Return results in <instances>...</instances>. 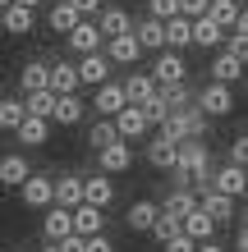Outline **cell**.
<instances>
[{
  "label": "cell",
  "mask_w": 248,
  "mask_h": 252,
  "mask_svg": "<svg viewBox=\"0 0 248 252\" xmlns=\"http://www.w3.org/2000/svg\"><path fill=\"white\" fill-rule=\"evenodd\" d=\"M207 179H212L207 147H202L198 138L179 142V152H175V188H188V184H202V188H207Z\"/></svg>",
  "instance_id": "6da1fadb"
},
{
  "label": "cell",
  "mask_w": 248,
  "mask_h": 252,
  "mask_svg": "<svg viewBox=\"0 0 248 252\" xmlns=\"http://www.w3.org/2000/svg\"><path fill=\"white\" fill-rule=\"evenodd\" d=\"M202 133H207V115H202L193 101L179 106V110H170L166 124H161V138H170V142H188V138H202Z\"/></svg>",
  "instance_id": "7a4b0ae2"
},
{
  "label": "cell",
  "mask_w": 248,
  "mask_h": 252,
  "mask_svg": "<svg viewBox=\"0 0 248 252\" xmlns=\"http://www.w3.org/2000/svg\"><path fill=\"white\" fill-rule=\"evenodd\" d=\"M193 106L207 115V120H221V115H230V110H235V92H230L225 83H212V78H207V87L198 92V101H193Z\"/></svg>",
  "instance_id": "3957f363"
},
{
  "label": "cell",
  "mask_w": 248,
  "mask_h": 252,
  "mask_svg": "<svg viewBox=\"0 0 248 252\" xmlns=\"http://www.w3.org/2000/svg\"><path fill=\"white\" fill-rule=\"evenodd\" d=\"M184 78H188V64H184L179 51H161V55H156V64H152V83L156 87H175Z\"/></svg>",
  "instance_id": "277c9868"
},
{
  "label": "cell",
  "mask_w": 248,
  "mask_h": 252,
  "mask_svg": "<svg viewBox=\"0 0 248 252\" xmlns=\"http://www.w3.org/2000/svg\"><path fill=\"white\" fill-rule=\"evenodd\" d=\"M110 124H115V133H120V142H138V138H147V133H152V124H147V115H142V106H124Z\"/></svg>",
  "instance_id": "5b68a950"
},
{
  "label": "cell",
  "mask_w": 248,
  "mask_h": 252,
  "mask_svg": "<svg viewBox=\"0 0 248 252\" xmlns=\"http://www.w3.org/2000/svg\"><path fill=\"white\" fill-rule=\"evenodd\" d=\"M207 188H212V192H225V197H248V179H244V170H239V165H230V160H225L221 170H212Z\"/></svg>",
  "instance_id": "8992f818"
},
{
  "label": "cell",
  "mask_w": 248,
  "mask_h": 252,
  "mask_svg": "<svg viewBox=\"0 0 248 252\" xmlns=\"http://www.w3.org/2000/svg\"><path fill=\"white\" fill-rule=\"evenodd\" d=\"M129 165H134V147H129V142H106V147H97V170H101V174H124Z\"/></svg>",
  "instance_id": "52a82bcc"
},
{
  "label": "cell",
  "mask_w": 248,
  "mask_h": 252,
  "mask_svg": "<svg viewBox=\"0 0 248 252\" xmlns=\"http://www.w3.org/2000/svg\"><path fill=\"white\" fill-rule=\"evenodd\" d=\"M19 202L23 206H33V211H46L51 206V174H28V179L19 184Z\"/></svg>",
  "instance_id": "ba28073f"
},
{
  "label": "cell",
  "mask_w": 248,
  "mask_h": 252,
  "mask_svg": "<svg viewBox=\"0 0 248 252\" xmlns=\"http://www.w3.org/2000/svg\"><path fill=\"white\" fill-rule=\"evenodd\" d=\"M83 202L87 206H101V211H106V206L115 202V179L110 174H83Z\"/></svg>",
  "instance_id": "9c48e42d"
},
{
  "label": "cell",
  "mask_w": 248,
  "mask_h": 252,
  "mask_svg": "<svg viewBox=\"0 0 248 252\" xmlns=\"http://www.w3.org/2000/svg\"><path fill=\"white\" fill-rule=\"evenodd\" d=\"M46 87L55 96H78V69L69 64V60H60V64H46Z\"/></svg>",
  "instance_id": "30bf717a"
},
{
  "label": "cell",
  "mask_w": 248,
  "mask_h": 252,
  "mask_svg": "<svg viewBox=\"0 0 248 252\" xmlns=\"http://www.w3.org/2000/svg\"><path fill=\"white\" fill-rule=\"evenodd\" d=\"M78 83L83 87H101V83H110V60L101 51H92V55H78Z\"/></svg>",
  "instance_id": "8fae6325"
},
{
  "label": "cell",
  "mask_w": 248,
  "mask_h": 252,
  "mask_svg": "<svg viewBox=\"0 0 248 252\" xmlns=\"http://www.w3.org/2000/svg\"><path fill=\"white\" fill-rule=\"evenodd\" d=\"M97 32H101V41H110V37H120V32H129L134 28V19H129V9H120V5H101V14H97Z\"/></svg>",
  "instance_id": "7c38bea8"
},
{
  "label": "cell",
  "mask_w": 248,
  "mask_h": 252,
  "mask_svg": "<svg viewBox=\"0 0 248 252\" xmlns=\"http://www.w3.org/2000/svg\"><path fill=\"white\" fill-rule=\"evenodd\" d=\"M74 234L78 239H92V234H106V211H101V206H87V202H78L74 211Z\"/></svg>",
  "instance_id": "4fadbf2b"
},
{
  "label": "cell",
  "mask_w": 248,
  "mask_h": 252,
  "mask_svg": "<svg viewBox=\"0 0 248 252\" xmlns=\"http://www.w3.org/2000/svg\"><path fill=\"white\" fill-rule=\"evenodd\" d=\"M83 202V174H65V179H51V206H65L74 211Z\"/></svg>",
  "instance_id": "5bb4252c"
},
{
  "label": "cell",
  "mask_w": 248,
  "mask_h": 252,
  "mask_svg": "<svg viewBox=\"0 0 248 252\" xmlns=\"http://www.w3.org/2000/svg\"><path fill=\"white\" fill-rule=\"evenodd\" d=\"M65 41H69V51H78V55L101 51V32H97V23H92V19H78V23L65 32Z\"/></svg>",
  "instance_id": "9a60e30c"
},
{
  "label": "cell",
  "mask_w": 248,
  "mask_h": 252,
  "mask_svg": "<svg viewBox=\"0 0 248 252\" xmlns=\"http://www.w3.org/2000/svg\"><path fill=\"white\" fill-rule=\"evenodd\" d=\"M41 234H46V243H60L74 234V216L65 211V206H46L41 211Z\"/></svg>",
  "instance_id": "2e32d148"
},
{
  "label": "cell",
  "mask_w": 248,
  "mask_h": 252,
  "mask_svg": "<svg viewBox=\"0 0 248 252\" xmlns=\"http://www.w3.org/2000/svg\"><path fill=\"white\" fill-rule=\"evenodd\" d=\"M124 106H129V101H124V87H120V83H101L97 96H92V110L101 115V120H115Z\"/></svg>",
  "instance_id": "e0dca14e"
},
{
  "label": "cell",
  "mask_w": 248,
  "mask_h": 252,
  "mask_svg": "<svg viewBox=\"0 0 248 252\" xmlns=\"http://www.w3.org/2000/svg\"><path fill=\"white\" fill-rule=\"evenodd\" d=\"M179 234H184V239H193V243H207V239H216V220L198 206V211H188L179 220Z\"/></svg>",
  "instance_id": "ac0fdd59"
},
{
  "label": "cell",
  "mask_w": 248,
  "mask_h": 252,
  "mask_svg": "<svg viewBox=\"0 0 248 252\" xmlns=\"http://www.w3.org/2000/svg\"><path fill=\"white\" fill-rule=\"evenodd\" d=\"M106 60H110V64H138V60H142V46H138V37H134V32H120V37H110V46H106Z\"/></svg>",
  "instance_id": "d6986e66"
},
{
  "label": "cell",
  "mask_w": 248,
  "mask_h": 252,
  "mask_svg": "<svg viewBox=\"0 0 248 252\" xmlns=\"http://www.w3.org/2000/svg\"><path fill=\"white\" fill-rule=\"evenodd\" d=\"M244 73H248V64L239 60V55H230V51H221V55L212 60V83H225V87H235V83L244 78Z\"/></svg>",
  "instance_id": "ffe728a7"
},
{
  "label": "cell",
  "mask_w": 248,
  "mask_h": 252,
  "mask_svg": "<svg viewBox=\"0 0 248 252\" xmlns=\"http://www.w3.org/2000/svg\"><path fill=\"white\" fill-rule=\"evenodd\" d=\"M120 87H124V101H129V106H147V101L156 96V83H152V73H138V69L129 73V78H124Z\"/></svg>",
  "instance_id": "44dd1931"
},
{
  "label": "cell",
  "mask_w": 248,
  "mask_h": 252,
  "mask_svg": "<svg viewBox=\"0 0 248 252\" xmlns=\"http://www.w3.org/2000/svg\"><path fill=\"white\" fill-rule=\"evenodd\" d=\"M0 28L14 37H23V32H33L37 28V9H23V5H5L0 9Z\"/></svg>",
  "instance_id": "7402d4cb"
},
{
  "label": "cell",
  "mask_w": 248,
  "mask_h": 252,
  "mask_svg": "<svg viewBox=\"0 0 248 252\" xmlns=\"http://www.w3.org/2000/svg\"><path fill=\"white\" fill-rule=\"evenodd\" d=\"M129 32L138 37V46L142 51H166V32H161V19H147V14H142V19L129 28Z\"/></svg>",
  "instance_id": "603a6c76"
},
{
  "label": "cell",
  "mask_w": 248,
  "mask_h": 252,
  "mask_svg": "<svg viewBox=\"0 0 248 252\" xmlns=\"http://www.w3.org/2000/svg\"><path fill=\"white\" fill-rule=\"evenodd\" d=\"M188 28H193V46H202V51L225 46V28H221V23H212L207 14H202V19H188Z\"/></svg>",
  "instance_id": "cb8c5ba5"
},
{
  "label": "cell",
  "mask_w": 248,
  "mask_h": 252,
  "mask_svg": "<svg viewBox=\"0 0 248 252\" xmlns=\"http://www.w3.org/2000/svg\"><path fill=\"white\" fill-rule=\"evenodd\" d=\"M161 32H166V51H179L184 55L188 46H193V28H188V19H179V14L161 23Z\"/></svg>",
  "instance_id": "d4e9b609"
},
{
  "label": "cell",
  "mask_w": 248,
  "mask_h": 252,
  "mask_svg": "<svg viewBox=\"0 0 248 252\" xmlns=\"http://www.w3.org/2000/svg\"><path fill=\"white\" fill-rule=\"evenodd\" d=\"M198 206L207 211L216 225H225L230 216H235V197H225V192H212V188H202V197H198Z\"/></svg>",
  "instance_id": "484cf974"
},
{
  "label": "cell",
  "mask_w": 248,
  "mask_h": 252,
  "mask_svg": "<svg viewBox=\"0 0 248 252\" xmlns=\"http://www.w3.org/2000/svg\"><path fill=\"white\" fill-rule=\"evenodd\" d=\"M28 174H33V165H28V156H19V152H9V156H0V184L5 188H19Z\"/></svg>",
  "instance_id": "4316f807"
},
{
  "label": "cell",
  "mask_w": 248,
  "mask_h": 252,
  "mask_svg": "<svg viewBox=\"0 0 248 252\" xmlns=\"http://www.w3.org/2000/svg\"><path fill=\"white\" fill-rule=\"evenodd\" d=\"M175 152H179V142H170V138L156 133V138L147 142V165L152 170H175Z\"/></svg>",
  "instance_id": "83f0119b"
},
{
  "label": "cell",
  "mask_w": 248,
  "mask_h": 252,
  "mask_svg": "<svg viewBox=\"0 0 248 252\" xmlns=\"http://www.w3.org/2000/svg\"><path fill=\"white\" fill-rule=\"evenodd\" d=\"M83 101L78 96H55V106H51V124H65V128H74L78 120H83Z\"/></svg>",
  "instance_id": "f1b7e54d"
},
{
  "label": "cell",
  "mask_w": 248,
  "mask_h": 252,
  "mask_svg": "<svg viewBox=\"0 0 248 252\" xmlns=\"http://www.w3.org/2000/svg\"><path fill=\"white\" fill-rule=\"evenodd\" d=\"M74 23H78V9L69 5V0H55V5L46 9V28H51V32H60V37H65Z\"/></svg>",
  "instance_id": "f546056e"
},
{
  "label": "cell",
  "mask_w": 248,
  "mask_h": 252,
  "mask_svg": "<svg viewBox=\"0 0 248 252\" xmlns=\"http://www.w3.org/2000/svg\"><path fill=\"white\" fill-rule=\"evenodd\" d=\"M161 211H166V216H175V220H184L188 211H198V192H193V188H175L170 197H166Z\"/></svg>",
  "instance_id": "4dcf8cb0"
},
{
  "label": "cell",
  "mask_w": 248,
  "mask_h": 252,
  "mask_svg": "<svg viewBox=\"0 0 248 252\" xmlns=\"http://www.w3.org/2000/svg\"><path fill=\"white\" fill-rule=\"evenodd\" d=\"M156 211H161L156 202H142V197H138L134 206H129V216H124V220H129V229H134V234H147V229H152V220H156Z\"/></svg>",
  "instance_id": "1f68e13d"
},
{
  "label": "cell",
  "mask_w": 248,
  "mask_h": 252,
  "mask_svg": "<svg viewBox=\"0 0 248 252\" xmlns=\"http://www.w3.org/2000/svg\"><path fill=\"white\" fill-rule=\"evenodd\" d=\"M19 87H23V96L28 92H51V87H46V64H41V60H28L19 69Z\"/></svg>",
  "instance_id": "d6a6232c"
},
{
  "label": "cell",
  "mask_w": 248,
  "mask_h": 252,
  "mask_svg": "<svg viewBox=\"0 0 248 252\" xmlns=\"http://www.w3.org/2000/svg\"><path fill=\"white\" fill-rule=\"evenodd\" d=\"M19 133V142H28V147H41L51 138V120H33V115H23V124L14 128Z\"/></svg>",
  "instance_id": "836d02e7"
},
{
  "label": "cell",
  "mask_w": 248,
  "mask_h": 252,
  "mask_svg": "<svg viewBox=\"0 0 248 252\" xmlns=\"http://www.w3.org/2000/svg\"><path fill=\"white\" fill-rule=\"evenodd\" d=\"M207 19L221 23L225 32H230V28H235V19H239V5H235V0H207Z\"/></svg>",
  "instance_id": "e575fe53"
},
{
  "label": "cell",
  "mask_w": 248,
  "mask_h": 252,
  "mask_svg": "<svg viewBox=\"0 0 248 252\" xmlns=\"http://www.w3.org/2000/svg\"><path fill=\"white\" fill-rule=\"evenodd\" d=\"M23 115H28L23 110V96H0V128L14 133V128L23 124Z\"/></svg>",
  "instance_id": "d590c367"
},
{
  "label": "cell",
  "mask_w": 248,
  "mask_h": 252,
  "mask_svg": "<svg viewBox=\"0 0 248 252\" xmlns=\"http://www.w3.org/2000/svg\"><path fill=\"white\" fill-rule=\"evenodd\" d=\"M51 106H55V92H28L23 96V110L33 120H51Z\"/></svg>",
  "instance_id": "8d00e7d4"
},
{
  "label": "cell",
  "mask_w": 248,
  "mask_h": 252,
  "mask_svg": "<svg viewBox=\"0 0 248 252\" xmlns=\"http://www.w3.org/2000/svg\"><path fill=\"white\" fill-rule=\"evenodd\" d=\"M152 239L156 243H166V239H175V234H179V220H175V216H166V211H156V220H152Z\"/></svg>",
  "instance_id": "74e56055"
},
{
  "label": "cell",
  "mask_w": 248,
  "mask_h": 252,
  "mask_svg": "<svg viewBox=\"0 0 248 252\" xmlns=\"http://www.w3.org/2000/svg\"><path fill=\"white\" fill-rule=\"evenodd\" d=\"M87 142H92V147H106V142H120V133H115V124H110V120H97V124H92V133H87Z\"/></svg>",
  "instance_id": "f35d334b"
},
{
  "label": "cell",
  "mask_w": 248,
  "mask_h": 252,
  "mask_svg": "<svg viewBox=\"0 0 248 252\" xmlns=\"http://www.w3.org/2000/svg\"><path fill=\"white\" fill-rule=\"evenodd\" d=\"M175 14H179V0H147V19H175Z\"/></svg>",
  "instance_id": "ab89813d"
},
{
  "label": "cell",
  "mask_w": 248,
  "mask_h": 252,
  "mask_svg": "<svg viewBox=\"0 0 248 252\" xmlns=\"http://www.w3.org/2000/svg\"><path fill=\"white\" fill-rule=\"evenodd\" d=\"M230 165H239V170H248V133H239V138L230 142Z\"/></svg>",
  "instance_id": "60d3db41"
},
{
  "label": "cell",
  "mask_w": 248,
  "mask_h": 252,
  "mask_svg": "<svg viewBox=\"0 0 248 252\" xmlns=\"http://www.w3.org/2000/svg\"><path fill=\"white\" fill-rule=\"evenodd\" d=\"M225 51H230V55H239V60L248 64V37H239V32H225Z\"/></svg>",
  "instance_id": "b9f144b4"
},
{
  "label": "cell",
  "mask_w": 248,
  "mask_h": 252,
  "mask_svg": "<svg viewBox=\"0 0 248 252\" xmlns=\"http://www.w3.org/2000/svg\"><path fill=\"white\" fill-rule=\"evenodd\" d=\"M207 14V0H179V19H202Z\"/></svg>",
  "instance_id": "7bdbcfd3"
},
{
  "label": "cell",
  "mask_w": 248,
  "mask_h": 252,
  "mask_svg": "<svg viewBox=\"0 0 248 252\" xmlns=\"http://www.w3.org/2000/svg\"><path fill=\"white\" fill-rule=\"evenodd\" d=\"M83 252H115V243L106 234H92V239H83Z\"/></svg>",
  "instance_id": "ee69618b"
},
{
  "label": "cell",
  "mask_w": 248,
  "mask_h": 252,
  "mask_svg": "<svg viewBox=\"0 0 248 252\" xmlns=\"http://www.w3.org/2000/svg\"><path fill=\"white\" fill-rule=\"evenodd\" d=\"M193 248H198V243H193V239H184V234H175V239L161 243V252H193Z\"/></svg>",
  "instance_id": "f6af8a7d"
},
{
  "label": "cell",
  "mask_w": 248,
  "mask_h": 252,
  "mask_svg": "<svg viewBox=\"0 0 248 252\" xmlns=\"http://www.w3.org/2000/svg\"><path fill=\"white\" fill-rule=\"evenodd\" d=\"M69 5L78 9V19H97L101 14V0H69Z\"/></svg>",
  "instance_id": "bcb514c9"
},
{
  "label": "cell",
  "mask_w": 248,
  "mask_h": 252,
  "mask_svg": "<svg viewBox=\"0 0 248 252\" xmlns=\"http://www.w3.org/2000/svg\"><path fill=\"white\" fill-rule=\"evenodd\" d=\"M55 248H60V252H83V239H78V234H69V239H60Z\"/></svg>",
  "instance_id": "7dc6e473"
},
{
  "label": "cell",
  "mask_w": 248,
  "mask_h": 252,
  "mask_svg": "<svg viewBox=\"0 0 248 252\" xmlns=\"http://www.w3.org/2000/svg\"><path fill=\"white\" fill-rule=\"evenodd\" d=\"M230 32H239V37H248V5H239V19H235V28Z\"/></svg>",
  "instance_id": "c3c4849f"
},
{
  "label": "cell",
  "mask_w": 248,
  "mask_h": 252,
  "mask_svg": "<svg viewBox=\"0 0 248 252\" xmlns=\"http://www.w3.org/2000/svg\"><path fill=\"white\" fill-rule=\"evenodd\" d=\"M193 252H225V248H221V243H216V239H207V243H198Z\"/></svg>",
  "instance_id": "681fc988"
},
{
  "label": "cell",
  "mask_w": 248,
  "mask_h": 252,
  "mask_svg": "<svg viewBox=\"0 0 248 252\" xmlns=\"http://www.w3.org/2000/svg\"><path fill=\"white\" fill-rule=\"evenodd\" d=\"M239 252H248V225H239Z\"/></svg>",
  "instance_id": "f907efd6"
},
{
  "label": "cell",
  "mask_w": 248,
  "mask_h": 252,
  "mask_svg": "<svg viewBox=\"0 0 248 252\" xmlns=\"http://www.w3.org/2000/svg\"><path fill=\"white\" fill-rule=\"evenodd\" d=\"M9 5H23V9H37L41 0H9Z\"/></svg>",
  "instance_id": "816d5d0a"
},
{
  "label": "cell",
  "mask_w": 248,
  "mask_h": 252,
  "mask_svg": "<svg viewBox=\"0 0 248 252\" xmlns=\"http://www.w3.org/2000/svg\"><path fill=\"white\" fill-rule=\"evenodd\" d=\"M37 252H60V248H55V243H46V248H37Z\"/></svg>",
  "instance_id": "f5cc1de1"
},
{
  "label": "cell",
  "mask_w": 248,
  "mask_h": 252,
  "mask_svg": "<svg viewBox=\"0 0 248 252\" xmlns=\"http://www.w3.org/2000/svg\"><path fill=\"white\" fill-rule=\"evenodd\" d=\"M5 5H9V0H0V9H5Z\"/></svg>",
  "instance_id": "db71d44e"
},
{
  "label": "cell",
  "mask_w": 248,
  "mask_h": 252,
  "mask_svg": "<svg viewBox=\"0 0 248 252\" xmlns=\"http://www.w3.org/2000/svg\"><path fill=\"white\" fill-rule=\"evenodd\" d=\"M235 5H248V0H235Z\"/></svg>",
  "instance_id": "11a10c76"
},
{
  "label": "cell",
  "mask_w": 248,
  "mask_h": 252,
  "mask_svg": "<svg viewBox=\"0 0 248 252\" xmlns=\"http://www.w3.org/2000/svg\"><path fill=\"white\" fill-rule=\"evenodd\" d=\"M244 225H248V211H244Z\"/></svg>",
  "instance_id": "9f6ffc18"
},
{
  "label": "cell",
  "mask_w": 248,
  "mask_h": 252,
  "mask_svg": "<svg viewBox=\"0 0 248 252\" xmlns=\"http://www.w3.org/2000/svg\"><path fill=\"white\" fill-rule=\"evenodd\" d=\"M244 179H248V170H244Z\"/></svg>",
  "instance_id": "6f0895ef"
}]
</instances>
